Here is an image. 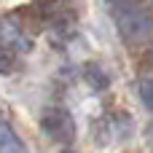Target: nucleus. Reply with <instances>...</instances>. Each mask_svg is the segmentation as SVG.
<instances>
[{
	"label": "nucleus",
	"instance_id": "1",
	"mask_svg": "<svg viewBox=\"0 0 153 153\" xmlns=\"http://www.w3.org/2000/svg\"><path fill=\"white\" fill-rule=\"evenodd\" d=\"M116 27L118 32L132 40V43H140V40H148L153 35V16L148 8L137 5V3H121L116 8Z\"/></svg>",
	"mask_w": 153,
	"mask_h": 153
},
{
	"label": "nucleus",
	"instance_id": "2",
	"mask_svg": "<svg viewBox=\"0 0 153 153\" xmlns=\"http://www.w3.org/2000/svg\"><path fill=\"white\" fill-rule=\"evenodd\" d=\"M40 126L46 132V137H51L54 143H62V145H70L75 140V121L67 110L62 108H48L43 110L40 116Z\"/></svg>",
	"mask_w": 153,
	"mask_h": 153
},
{
	"label": "nucleus",
	"instance_id": "3",
	"mask_svg": "<svg viewBox=\"0 0 153 153\" xmlns=\"http://www.w3.org/2000/svg\"><path fill=\"white\" fill-rule=\"evenodd\" d=\"M0 46L11 48V51H30V46H32L13 16H0Z\"/></svg>",
	"mask_w": 153,
	"mask_h": 153
},
{
	"label": "nucleus",
	"instance_id": "4",
	"mask_svg": "<svg viewBox=\"0 0 153 153\" xmlns=\"http://www.w3.org/2000/svg\"><path fill=\"white\" fill-rule=\"evenodd\" d=\"M0 153H27L24 143L19 140V134L3 121H0Z\"/></svg>",
	"mask_w": 153,
	"mask_h": 153
},
{
	"label": "nucleus",
	"instance_id": "5",
	"mask_svg": "<svg viewBox=\"0 0 153 153\" xmlns=\"http://www.w3.org/2000/svg\"><path fill=\"white\" fill-rule=\"evenodd\" d=\"M137 94H140L143 105H145L148 110H153V75L140 78V83H137Z\"/></svg>",
	"mask_w": 153,
	"mask_h": 153
},
{
	"label": "nucleus",
	"instance_id": "6",
	"mask_svg": "<svg viewBox=\"0 0 153 153\" xmlns=\"http://www.w3.org/2000/svg\"><path fill=\"white\" fill-rule=\"evenodd\" d=\"M86 81H89V86H94V89H108V75H105L97 65H86Z\"/></svg>",
	"mask_w": 153,
	"mask_h": 153
},
{
	"label": "nucleus",
	"instance_id": "7",
	"mask_svg": "<svg viewBox=\"0 0 153 153\" xmlns=\"http://www.w3.org/2000/svg\"><path fill=\"white\" fill-rule=\"evenodd\" d=\"M13 67H16V51L0 46V75H8Z\"/></svg>",
	"mask_w": 153,
	"mask_h": 153
},
{
	"label": "nucleus",
	"instance_id": "8",
	"mask_svg": "<svg viewBox=\"0 0 153 153\" xmlns=\"http://www.w3.org/2000/svg\"><path fill=\"white\" fill-rule=\"evenodd\" d=\"M145 59H148V65H153V48L148 51V54H145Z\"/></svg>",
	"mask_w": 153,
	"mask_h": 153
},
{
	"label": "nucleus",
	"instance_id": "9",
	"mask_svg": "<svg viewBox=\"0 0 153 153\" xmlns=\"http://www.w3.org/2000/svg\"><path fill=\"white\" fill-rule=\"evenodd\" d=\"M62 153H73V151H62Z\"/></svg>",
	"mask_w": 153,
	"mask_h": 153
}]
</instances>
